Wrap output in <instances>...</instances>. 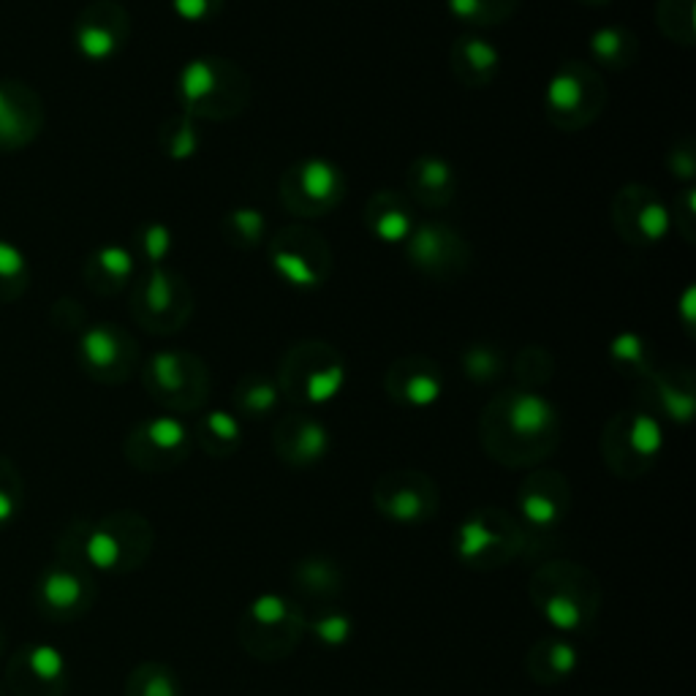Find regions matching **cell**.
Returning <instances> with one entry per match:
<instances>
[{
    "mask_svg": "<svg viewBox=\"0 0 696 696\" xmlns=\"http://www.w3.org/2000/svg\"><path fill=\"white\" fill-rule=\"evenodd\" d=\"M3 639H6V634H3V626H0V650H3Z\"/></svg>",
    "mask_w": 696,
    "mask_h": 696,
    "instance_id": "cell-53",
    "label": "cell"
},
{
    "mask_svg": "<svg viewBox=\"0 0 696 696\" xmlns=\"http://www.w3.org/2000/svg\"><path fill=\"white\" fill-rule=\"evenodd\" d=\"M373 506L381 517L397 525H425L438 514V484L416 468H397L378 476L373 484Z\"/></svg>",
    "mask_w": 696,
    "mask_h": 696,
    "instance_id": "cell-17",
    "label": "cell"
},
{
    "mask_svg": "<svg viewBox=\"0 0 696 696\" xmlns=\"http://www.w3.org/2000/svg\"><path fill=\"white\" fill-rule=\"evenodd\" d=\"M669 215H672V229H677V234L694 245L696 242V188L694 185H683L680 194L675 196V202L669 207Z\"/></svg>",
    "mask_w": 696,
    "mask_h": 696,
    "instance_id": "cell-48",
    "label": "cell"
},
{
    "mask_svg": "<svg viewBox=\"0 0 696 696\" xmlns=\"http://www.w3.org/2000/svg\"><path fill=\"white\" fill-rule=\"evenodd\" d=\"M134 245L136 253L147 261V267H164V261L169 259L174 248V234L161 221L142 223L134 234Z\"/></svg>",
    "mask_w": 696,
    "mask_h": 696,
    "instance_id": "cell-45",
    "label": "cell"
},
{
    "mask_svg": "<svg viewBox=\"0 0 696 696\" xmlns=\"http://www.w3.org/2000/svg\"><path fill=\"white\" fill-rule=\"evenodd\" d=\"M267 245V261L272 272L294 291H316L332 278L335 256L332 245L321 232L305 223H289L272 234Z\"/></svg>",
    "mask_w": 696,
    "mask_h": 696,
    "instance_id": "cell-11",
    "label": "cell"
},
{
    "mask_svg": "<svg viewBox=\"0 0 696 696\" xmlns=\"http://www.w3.org/2000/svg\"><path fill=\"white\" fill-rule=\"evenodd\" d=\"M607 107V82L588 60L569 58L544 85V115L550 126L577 134L593 126Z\"/></svg>",
    "mask_w": 696,
    "mask_h": 696,
    "instance_id": "cell-7",
    "label": "cell"
},
{
    "mask_svg": "<svg viewBox=\"0 0 696 696\" xmlns=\"http://www.w3.org/2000/svg\"><path fill=\"white\" fill-rule=\"evenodd\" d=\"M528 596L555 634H585L599 618L601 585L596 574L574 561H550L533 571Z\"/></svg>",
    "mask_w": 696,
    "mask_h": 696,
    "instance_id": "cell-3",
    "label": "cell"
},
{
    "mask_svg": "<svg viewBox=\"0 0 696 696\" xmlns=\"http://www.w3.org/2000/svg\"><path fill=\"white\" fill-rule=\"evenodd\" d=\"M525 669L528 675L542 683V686H558L563 680H569L577 669H580V653H577V645L566 637H552L539 639L528 656H525Z\"/></svg>",
    "mask_w": 696,
    "mask_h": 696,
    "instance_id": "cell-30",
    "label": "cell"
},
{
    "mask_svg": "<svg viewBox=\"0 0 696 696\" xmlns=\"http://www.w3.org/2000/svg\"><path fill=\"white\" fill-rule=\"evenodd\" d=\"M571 506L569 479L552 468H539L522 479L517 490V512H520L522 528L531 531H555Z\"/></svg>",
    "mask_w": 696,
    "mask_h": 696,
    "instance_id": "cell-21",
    "label": "cell"
},
{
    "mask_svg": "<svg viewBox=\"0 0 696 696\" xmlns=\"http://www.w3.org/2000/svg\"><path fill=\"white\" fill-rule=\"evenodd\" d=\"M667 172L677 177L683 185H691L696 177V147L694 139H677L667 153Z\"/></svg>",
    "mask_w": 696,
    "mask_h": 696,
    "instance_id": "cell-49",
    "label": "cell"
},
{
    "mask_svg": "<svg viewBox=\"0 0 696 696\" xmlns=\"http://www.w3.org/2000/svg\"><path fill=\"white\" fill-rule=\"evenodd\" d=\"M656 28L661 36L680 47L696 44V0H658Z\"/></svg>",
    "mask_w": 696,
    "mask_h": 696,
    "instance_id": "cell-39",
    "label": "cell"
},
{
    "mask_svg": "<svg viewBox=\"0 0 696 696\" xmlns=\"http://www.w3.org/2000/svg\"><path fill=\"white\" fill-rule=\"evenodd\" d=\"M561 414L536 389L506 387L479 414V441L487 457L506 468H533L558 449Z\"/></svg>",
    "mask_w": 696,
    "mask_h": 696,
    "instance_id": "cell-1",
    "label": "cell"
},
{
    "mask_svg": "<svg viewBox=\"0 0 696 696\" xmlns=\"http://www.w3.org/2000/svg\"><path fill=\"white\" fill-rule=\"evenodd\" d=\"M153 525L136 512H115L98 522H74L60 542V561L87 571H134L150 558Z\"/></svg>",
    "mask_w": 696,
    "mask_h": 696,
    "instance_id": "cell-2",
    "label": "cell"
},
{
    "mask_svg": "<svg viewBox=\"0 0 696 696\" xmlns=\"http://www.w3.org/2000/svg\"><path fill=\"white\" fill-rule=\"evenodd\" d=\"M221 237L234 251H256L259 245L267 242V215L251 207V204L234 207V210L223 215Z\"/></svg>",
    "mask_w": 696,
    "mask_h": 696,
    "instance_id": "cell-37",
    "label": "cell"
},
{
    "mask_svg": "<svg viewBox=\"0 0 696 696\" xmlns=\"http://www.w3.org/2000/svg\"><path fill=\"white\" fill-rule=\"evenodd\" d=\"M158 147L169 161H191L202 150V123L185 112L166 117L158 126Z\"/></svg>",
    "mask_w": 696,
    "mask_h": 696,
    "instance_id": "cell-38",
    "label": "cell"
},
{
    "mask_svg": "<svg viewBox=\"0 0 696 696\" xmlns=\"http://www.w3.org/2000/svg\"><path fill=\"white\" fill-rule=\"evenodd\" d=\"M0 696H6V694H3V688H0Z\"/></svg>",
    "mask_w": 696,
    "mask_h": 696,
    "instance_id": "cell-54",
    "label": "cell"
},
{
    "mask_svg": "<svg viewBox=\"0 0 696 696\" xmlns=\"http://www.w3.org/2000/svg\"><path fill=\"white\" fill-rule=\"evenodd\" d=\"M22 506V479L14 463L0 457V528H6Z\"/></svg>",
    "mask_w": 696,
    "mask_h": 696,
    "instance_id": "cell-47",
    "label": "cell"
},
{
    "mask_svg": "<svg viewBox=\"0 0 696 696\" xmlns=\"http://www.w3.org/2000/svg\"><path fill=\"white\" fill-rule=\"evenodd\" d=\"M694 300H696V289L694 286H688L686 291H683V297H680V319H683V324H686V329H688V335L694 332V313H696V305H694Z\"/></svg>",
    "mask_w": 696,
    "mask_h": 696,
    "instance_id": "cell-51",
    "label": "cell"
},
{
    "mask_svg": "<svg viewBox=\"0 0 696 696\" xmlns=\"http://www.w3.org/2000/svg\"><path fill=\"white\" fill-rule=\"evenodd\" d=\"M126 696H183V683L172 667L145 661L128 675Z\"/></svg>",
    "mask_w": 696,
    "mask_h": 696,
    "instance_id": "cell-41",
    "label": "cell"
},
{
    "mask_svg": "<svg viewBox=\"0 0 696 696\" xmlns=\"http://www.w3.org/2000/svg\"><path fill=\"white\" fill-rule=\"evenodd\" d=\"M514 387L539 389L547 387L555 376V357L544 346L520 348L512 359Z\"/></svg>",
    "mask_w": 696,
    "mask_h": 696,
    "instance_id": "cell-43",
    "label": "cell"
},
{
    "mask_svg": "<svg viewBox=\"0 0 696 696\" xmlns=\"http://www.w3.org/2000/svg\"><path fill=\"white\" fill-rule=\"evenodd\" d=\"M384 392L397 406L422 411L435 406L444 395V370L425 354H406L384 373Z\"/></svg>",
    "mask_w": 696,
    "mask_h": 696,
    "instance_id": "cell-24",
    "label": "cell"
},
{
    "mask_svg": "<svg viewBox=\"0 0 696 696\" xmlns=\"http://www.w3.org/2000/svg\"><path fill=\"white\" fill-rule=\"evenodd\" d=\"M44 128V107L36 90L17 79L0 82V150L28 147Z\"/></svg>",
    "mask_w": 696,
    "mask_h": 696,
    "instance_id": "cell-26",
    "label": "cell"
},
{
    "mask_svg": "<svg viewBox=\"0 0 696 696\" xmlns=\"http://www.w3.org/2000/svg\"><path fill=\"white\" fill-rule=\"evenodd\" d=\"M291 585L313 601L338 599L343 590V571L327 555H308L291 569Z\"/></svg>",
    "mask_w": 696,
    "mask_h": 696,
    "instance_id": "cell-34",
    "label": "cell"
},
{
    "mask_svg": "<svg viewBox=\"0 0 696 696\" xmlns=\"http://www.w3.org/2000/svg\"><path fill=\"white\" fill-rule=\"evenodd\" d=\"M131 39V17L117 0H93L79 11L74 47L85 60L104 63L117 58Z\"/></svg>",
    "mask_w": 696,
    "mask_h": 696,
    "instance_id": "cell-19",
    "label": "cell"
},
{
    "mask_svg": "<svg viewBox=\"0 0 696 696\" xmlns=\"http://www.w3.org/2000/svg\"><path fill=\"white\" fill-rule=\"evenodd\" d=\"M68 686V664L49 642L22 645L9 664V688L14 696H63Z\"/></svg>",
    "mask_w": 696,
    "mask_h": 696,
    "instance_id": "cell-23",
    "label": "cell"
},
{
    "mask_svg": "<svg viewBox=\"0 0 696 696\" xmlns=\"http://www.w3.org/2000/svg\"><path fill=\"white\" fill-rule=\"evenodd\" d=\"M30 281L28 259L20 248L0 240V302H11L20 297Z\"/></svg>",
    "mask_w": 696,
    "mask_h": 696,
    "instance_id": "cell-44",
    "label": "cell"
},
{
    "mask_svg": "<svg viewBox=\"0 0 696 696\" xmlns=\"http://www.w3.org/2000/svg\"><path fill=\"white\" fill-rule=\"evenodd\" d=\"M172 11L183 22H210L215 17H221L226 0H169Z\"/></svg>",
    "mask_w": 696,
    "mask_h": 696,
    "instance_id": "cell-50",
    "label": "cell"
},
{
    "mask_svg": "<svg viewBox=\"0 0 696 696\" xmlns=\"http://www.w3.org/2000/svg\"><path fill=\"white\" fill-rule=\"evenodd\" d=\"M609 221L620 240L634 248H653L672 232L669 204L645 183L620 185L609 204Z\"/></svg>",
    "mask_w": 696,
    "mask_h": 696,
    "instance_id": "cell-16",
    "label": "cell"
},
{
    "mask_svg": "<svg viewBox=\"0 0 696 696\" xmlns=\"http://www.w3.org/2000/svg\"><path fill=\"white\" fill-rule=\"evenodd\" d=\"M136 270V256L123 245H101L85 261V283L101 297L126 289Z\"/></svg>",
    "mask_w": 696,
    "mask_h": 696,
    "instance_id": "cell-31",
    "label": "cell"
},
{
    "mask_svg": "<svg viewBox=\"0 0 696 696\" xmlns=\"http://www.w3.org/2000/svg\"><path fill=\"white\" fill-rule=\"evenodd\" d=\"M465 378L476 387H490L506 373V351L493 343H471L460 357Z\"/></svg>",
    "mask_w": 696,
    "mask_h": 696,
    "instance_id": "cell-42",
    "label": "cell"
},
{
    "mask_svg": "<svg viewBox=\"0 0 696 696\" xmlns=\"http://www.w3.org/2000/svg\"><path fill=\"white\" fill-rule=\"evenodd\" d=\"M522 0H446L452 17L471 28H495L509 22L520 9Z\"/></svg>",
    "mask_w": 696,
    "mask_h": 696,
    "instance_id": "cell-40",
    "label": "cell"
},
{
    "mask_svg": "<svg viewBox=\"0 0 696 696\" xmlns=\"http://www.w3.org/2000/svg\"><path fill=\"white\" fill-rule=\"evenodd\" d=\"M503 55L501 47L490 41L482 33H463L452 41L449 49V68L460 85L471 87H487L493 85L498 74H501Z\"/></svg>",
    "mask_w": 696,
    "mask_h": 696,
    "instance_id": "cell-27",
    "label": "cell"
},
{
    "mask_svg": "<svg viewBox=\"0 0 696 696\" xmlns=\"http://www.w3.org/2000/svg\"><path fill=\"white\" fill-rule=\"evenodd\" d=\"M96 601V582L90 571L68 561H58L41 571L36 585V607L49 620H77Z\"/></svg>",
    "mask_w": 696,
    "mask_h": 696,
    "instance_id": "cell-20",
    "label": "cell"
},
{
    "mask_svg": "<svg viewBox=\"0 0 696 696\" xmlns=\"http://www.w3.org/2000/svg\"><path fill=\"white\" fill-rule=\"evenodd\" d=\"M406 185L411 202L427 210H444L457 196V172L444 155H416L406 169Z\"/></svg>",
    "mask_w": 696,
    "mask_h": 696,
    "instance_id": "cell-28",
    "label": "cell"
},
{
    "mask_svg": "<svg viewBox=\"0 0 696 696\" xmlns=\"http://www.w3.org/2000/svg\"><path fill=\"white\" fill-rule=\"evenodd\" d=\"M275 381L294 406H327L346 389L348 362L327 340H300L283 354Z\"/></svg>",
    "mask_w": 696,
    "mask_h": 696,
    "instance_id": "cell-5",
    "label": "cell"
},
{
    "mask_svg": "<svg viewBox=\"0 0 696 696\" xmlns=\"http://www.w3.org/2000/svg\"><path fill=\"white\" fill-rule=\"evenodd\" d=\"M194 452V435L180 416L158 414L142 419L128 433L126 457L128 463L145 474H166L183 465Z\"/></svg>",
    "mask_w": 696,
    "mask_h": 696,
    "instance_id": "cell-15",
    "label": "cell"
},
{
    "mask_svg": "<svg viewBox=\"0 0 696 696\" xmlns=\"http://www.w3.org/2000/svg\"><path fill=\"white\" fill-rule=\"evenodd\" d=\"M174 90L185 115L199 123H229L248 109L253 96L248 71L223 55L188 60Z\"/></svg>",
    "mask_w": 696,
    "mask_h": 696,
    "instance_id": "cell-4",
    "label": "cell"
},
{
    "mask_svg": "<svg viewBox=\"0 0 696 696\" xmlns=\"http://www.w3.org/2000/svg\"><path fill=\"white\" fill-rule=\"evenodd\" d=\"M607 359L620 376L631 378L637 384L639 378H645L650 370H656V351L645 335H639L634 329H623L618 335H612L607 343Z\"/></svg>",
    "mask_w": 696,
    "mask_h": 696,
    "instance_id": "cell-35",
    "label": "cell"
},
{
    "mask_svg": "<svg viewBox=\"0 0 696 696\" xmlns=\"http://www.w3.org/2000/svg\"><path fill=\"white\" fill-rule=\"evenodd\" d=\"M639 408H645L656 419H669L675 425H688L696 411V376L688 368L650 370L637 381Z\"/></svg>",
    "mask_w": 696,
    "mask_h": 696,
    "instance_id": "cell-22",
    "label": "cell"
},
{
    "mask_svg": "<svg viewBox=\"0 0 696 696\" xmlns=\"http://www.w3.org/2000/svg\"><path fill=\"white\" fill-rule=\"evenodd\" d=\"M308 631L324 648H343L354 634V620L343 609L324 607L316 615V620H310Z\"/></svg>",
    "mask_w": 696,
    "mask_h": 696,
    "instance_id": "cell-46",
    "label": "cell"
},
{
    "mask_svg": "<svg viewBox=\"0 0 696 696\" xmlns=\"http://www.w3.org/2000/svg\"><path fill=\"white\" fill-rule=\"evenodd\" d=\"M79 368L98 384H126L139 368V346L117 324H93L77 340Z\"/></svg>",
    "mask_w": 696,
    "mask_h": 696,
    "instance_id": "cell-18",
    "label": "cell"
},
{
    "mask_svg": "<svg viewBox=\"0 0 696 696\" xmlns=\"http://www.w3.org/2000/svg\"><path fill=\"white\" fill-rule=\"evenodd\" d=\"M582 3H588V6H607L609 0H582Z\"/></svg>",
    "mask_w": 696,
    "mask_h": 696,
    "instance_id": "cell-52",
    "label": "cell"
},
{
    "mask_svg": "<svg viewBox=\"0 0 696 696\" xmlns=\"http://www.w3.org/2000/svg\"><path fill=\"white\" fill-rule=\"evenodd\" d=\"M403 248H406L408 264L422 278H430L435 283H452L463 278L474 261L471 242L449 223H416L414 232L403 242Z\"/></svg>",
    "mask_w": 696,
    "mask_h": 696,
    "instance_id": "cell-14",
    "label": "cell"
},
{
    "mask_svg": "<svg viewBox=\"0 0 696 696\" xmlns=\"http://www.w3.org/2000/svg\"><path fill=\"white\" fill-rule=\"evenodd\" d=\"M191 435H194V446H199L204 455L223 460V457H232L234 452H240L242 422L234 411L213 408V411L199 414Z\"/></svg>",
    "mask_w": 696,
    "mask_h": 696,
    "instance_id": "cell-32",
    "label": "cell"
},
{
    "mask_svg": "<svg viewBox=\"0 0 696 696\" xmlns=\"http://www.w3.org/2000/svg\"><path fill=\"white\" fill-rule=\"evenodd\" d=\"M281 400L283 395L278 381H275V376H267V373H245L232 389L234 414L245 416V419L270 416L275 408L281 406Z\"/></svg>",
    "mask_w": 696,
    "mask_h": 696,
    "instance_id": "cell-36",
    "label": "cell"
},
{
    "mask_svg": "<svg viewBox=\"0 0 696 696\" xmlns=\"http://www.w3.org/2000/svg\"><path fill=\"white\" fill-rule=\"evenodd\" d=\"M588 52L596 66L626 71L637 63L639 39L626 25H601L588 36Z\"/></svg>",
    "mask_w": 696,
    "mask_h": 696,
    "instance_id": "cell-33",
    "label": "cell"
},
{
    "mask_svg": "<svg viewBox=\"0 0 696 696\" xmlns=\"http://www.w3.org/2000/svg\"><path fill=\"white\" fill-rule=\"evenodd\" d=\"M528 533L517 517L495 506H482L455 531V558L468 569H501L525 550Z\"/></svg>",
    "mask_w": 696,
    "mask_h": 696,
    "instance_id": "cell-10",
    "label": "cell"
},
{
    "mask_svg": "<svg viewBox=\"0 0 696 696\" xmlns=\"http://www.w3.org/2000/svg\"><path fill=\"white\" fill-rule=\"evenodd\" d=\"M362 221H365V229L370 232V237H376L378 242H384V245H403L416 226L414 202L408 196L400 194V191L381 188L365 204Z\"/></svg>",
    "mask_w": 696,
    "mask_h": 696,
    "instance_id": "cell-29",
    "label": "cell"
},
{
    "mask_svg": "<svg viewBox=\"0 0 696 696\" xmlns=\"http://www.w3.org/2000/svg\"><path fill=\"white\" fill-rule=\"evenodd\" d=\"M142 384L169 414H196L210 397V370L199 354L185 348H161L145 359Z\"/></svg>",
    "mask_w": 696,
    "mask_h": 696,
    "instance_id": "cell-9",
    "label": "cell"
},
{
    "mask_svg": "<svg viewBox=\"0 0 696 696\" xmlns=\"http://www.w3.org/2000/svg\"><path fill=\"white\" fill-rule=\"evenodd\" d=\"M272 449L291 468H310L329 455L332 435L321 419L294 411L283 416L272 430Z\"/></svg>",
    "mask_w": 696,
    "mask_h": 696,
    "instance_id": "cell-25",
    "label": "cell"
},
{
    "mask_svg": "<svg viewBox=\"0 0 696 696\" xmlns=\"http://www.w3.org/2000/svg\"><path fill=\"white\" fill-rule=\"evenodd\" d=\"M308 634L305 609L283 593H261L245 607L237 626V639L259 661L289 658Z\"/></svg>",
    "mask_w": 696,
    "mask_h": 696,
    "instance_id": "cell-6",
    "label": "cell"
},
{
    "mask_svg": "<svg viewBox=\"0 0 696 696\" xmlns=\"http://www.w3.org/2000/svg\"><path fill=\"white\" fill-rule=\"evenodd\" d=\"M348 194L343 166L324 155H308L286 166L278 185L283 210L302 221H316L335 213Z\"/></svg>",
    "mask_w": 696,
    "mask_h": 696,
    "instance_id": "cell-13",
    "label": "cell"
},
{
    "mask_svg": "<svg viewBox=\"0 0 696 696\" xmlns=\"http://www.w3.org/2000/svg\"><path fill=\"white\" fill-rule=\"evenodd\" d=\"M131 316L150 335H174L191 321L196 297L191 283L169 267H147L134 281Z\"/></svg>",
    "mask_w": 696,
    "mask_h": 696,
    "instance_id": "cell-12",
    "label": "cell"
},
{
    "mask_svg": "<svg viewBox=\"0 0 696 696\" xmlns=\"http://www.w3.org/2000/svg\"><path fill=\"white\" fill-rule=\"evenodd\" d=\"M664 452V425L645 408H623L601 430V460L618 479H639Z\"/></svg>",
    "mask_w": 696,
    "mask_h": 696,
    "instance_id": "cell-8",
    "label": "cell"
}]
</instances>
